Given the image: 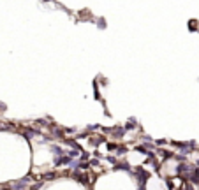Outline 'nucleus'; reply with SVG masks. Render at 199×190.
<instances>
[{
  "mask_svg": "<svg viewBox=\"0 0 199 190\" xmlns=\"http://www.w3.org/2000/svg\"><path fill=\"white\" fill-rule=\"evenodd\" d=\"M118 146H120V145H116V142H111V141H108V142H106V148H108V152H111V153H113V152H116V150H118Z\"/></svg>",
  "mask_w": 199,
  "mask_h": 190,
  "instance_id": "1a4fd4ad",
  "label": "nucleus"
},
{
  "mask_svg": "<svg viewBox=\"0 0 199 190\" xmlns=\"http://www.w3.org/2000/svg\"><path fill=\"white\" fill-rule=\"evenodd\" d=\"M64 132H65V134H74V136H76V134H78V129H76V127H64Z\"/></svg>",
  "mask_w": 199,
  "mask_h": 190,
  "instance_id": "ddd939ff",
  "label": "nucleus"
},
{
  "mask_svg": "<svg viewBox=\"0 0 199 190\" xmlns=\"http://www.w3.org/2000/svg\"><path fill=\"white\" fill-rule=\"evenodd\" d=\"M197 164H199V160H197ZM197 167H199V166H197Z\"/></svg>",
  "mask_w": 199,
  "mask_h": 190,
  "instance_id": "5701e85b",
  "label": "nucleus"
},
{
  "mask_svg": "<svg viewBox=\"0 0 199 190\" xmlns=\"http://www.w3.org/2000/svg\"><path fill=\"white\" fill-rule=\"evenodd\" d=\"M155 145L164 146V145H169V141H167V139H157V141H155Z\"/></svg>",
  "mask_w": 199,
  "mask_h": 190,
  "instance_id": "6ab92c4d",
  "label": "nucleus"
},
{
  "mask_svg": "<svg viewBox=\"0 0 199 190\" xmlns=\"http://www.w3.org/2000/svg\"><path fill=\"white\" fill-rule=\"evenodd\" d=\"M113 169H115V171H116V169H127V171H129L130 167H129V164H127V162H120V164H116Z\"/></svg>",
  "mask_w": 199,
  "mask_h": 190,
  "instance_id": "2eb2a0df",
  "label": "nucleus"
},
{
  "mask_svg": "<svg viewBox=\"0 0 199 190\" xmlns=\"http://www.w3.org/2000/svg\"><path fill=\"white\" fill-rule=\"evenodd\" d=\"M85 129H86V130H90V132H95V130H101V129H102V125H101V123H93V125H86Z\"/></svg>",
  "mask_w": 199,
  "mask_h": 190,
  "instance_id": "9b49d317",
  "label": "nucleus"
},
{
  "mask_svg": "<svg viewBox=\"0 0 199 190\" xmlns=\"http://www.w3.org/2000/svg\"><path fill=\"white\" fill-rule=\"evenodd\" d=\"M134 150L139 152V153H143V155H148V153H150V152H148V148H146V145H137Z\"/></svg>",
  "mask_w": 199,
  "mask_h": 190,
  "instance_id": "9d476101",
  "label": "nucleus"
},
{
  "mask_svg": "<svg viewBox=\"0 0 199 190\" xmlns=\"http://www.w3.org/2000/svg\"><path fill=\"white\" fill-rule=\"evenodd\" d=\"M53 178H57L55 173H46V174H42V180H53Z\"/></svg>",
  "mask_w": 199,
  "mask_h": 190,
  "instance_id": "dca6fc26",
  "label": "nucleus"
},
{
  "mask_svg": "<svg viewBox=\"0 0 199 190\" xmlns=\"http://www.w3.org/2000/svg\"><path fill=\"white\" fill-rule=\"evenodd\" d=\"M125 129H123V125L120 127V125H113L111 127V137H115V139H122V137H125Z\"/></svg>",
  "mask_w": 199,
  "mask_h": 190,
  "instance_id": "f03ea898",
  "label": "nucleus"
},
{
  "mask_svg": "<svg viewBox=\"0 0 199 190\" xmlns=\"http://www.w3.org/2000/svg\"><path fill=\"white\" fill-rule=\"evenodd\" d=\"M159 155H162L164 159H171V157H174L176 153H173V152H169V150H155Z\"/></svg>",
  "mask_w": 199,
  "mask_h": 190,
  "instance_id": "39448f33",
  "label": "nucleus"
},
{
  "mask_svg": "<svg viewBox=\"0 0 199 190\" xmlns=\"http://www.w3.org/2000/svg\"><path fill=\"white\" fill-rule=\"evenodd\" d=\"M108 162L113 164V166H116V157L115 155H108Z\"/></svg>",
  "mask_w": 199,
  "mask_h": 190,
  "instance_id": "412c9836",
  "label": "nucleus"
},
{
  "mask_svg": "<svg viewBox=\"0 0 199 190\" xmlns=\"http://www.w3.org/2000/svg\"><path fill=\"white\" fill-rule=\"evenodd\" d=\"M65 155H69L71 159H76V157H79V155H81V152H79V150H76V148H71V150H67V152H65Z\"/></svg>",
  "mask_w": 199,
  "mask_h": 190,
  "instance_id": "0eeeda50",
  "label": "nucleus"
},
{
  "mask_svg": "<svg viewBox=\"0 0 199 190\" xmlns=\"http://www.w3.org/2000/svg\"><path fill=\"white\" fill-rule=\"evenodd\" d=\"M97 27L101 28V30H104V28H106V21H104L102 18H101V20H97Z\"/></svg>",
  "mask_w": 199,
  "mask_h": 190,
  "instance_id": "f3484780",
  "label": "nucleus"
},
{
  "mask_svg": "<svg viewBox=\"0 0 199 190\" xmlns=\"http://www.w3.org/2000/svg\"><path fill=\"white\" fill-rule=\"evenodd\" d=\"M79 159H81V160H88V159H90V153H88V152H81Z\"/></svg>",
  "mask_w": 199,
  "mask_h": 190,
  "instance_id": "aec40b11",
  "label": "nucleus"
},
{
  "mask_svg": "<svg viewBox=\"0 0 199 190\" xmlns=\"http://www.w3.org/2000/svg\"><path fill=\"white\" fill-rule=\"evenodd\" d=\"M136 122H137L136 118H130L129 122L123 123V129H125V130H136V129H137V123H136Z\"/></svg>",
  "mask_w": 199,
  "mask_h": 190,
  "instance_id": "20e7f679",
  "label": "nucleus"
},
{
  "mask_svg": "<svg viewBox=\"0 0 199 190\" xmlns=\"http://www.w3.org/2000/svg\"><path fill=\"white\" fill-rule=\"evenodd\" d=\"M88 141H90L92 146H101V145H104V142H108V137L102 136V134H99V136H90Z\"/></svg>",
  "mask_w": 199,
  "mask_h": 190,
  "instance_id": "f257e3e1",
  "label": "nucleus"
},
{
  "mask_svg": "<svg viewBox=\"0 0 199 190\" xmlns=\"http://www.w3.org/2000/svg\"><path fill=\"white\" fill-rule=\"evenodd\" d=\"M127 152H129V150H127V146H125V145H120V146H118V150H116V155H125Z\"/></svg>",
  "mask_w": 199,
  "mask_h": 190,
  "instance_id": "4468645a",
  "label": "nucleus"
},
{
  "mask_svg": "<svg viewBox=\"0 0 199 190\" xmlns=\"http://www.w3.org/2000/svg\"><path fill=\"white\" fill-rule=\"evenodd\" d=\"M90 166H92V167L101 166V159H92V160H90Z\"/></svg>",
  "mask_w": 199,
  "mask_h": 190,
  "instance_id": "a211bd4d",
  "label": "nucleus"
},
{
  "mask_svg": "<svg viewBox=\"0 0 199 190\" xmlns=\"http://www.w3.org/2000/svg\"><path fill=\"white\" fill-rule=\"evenodd\" d=\"M93 157H95V159H101L102 155H101V153H99V150H95V152H93Z\"/></svg>",
  "mask_w": 199,
  "mask_h": 190,
  "instance_id": "4be33fe9",
  "label": "nucleus"
},
{
  "mask_svg": "<svg viewBox=\"0 0 199 190\" xmlns=\"http://www.w3.org/2000/svg\"><path fill=\"white\" fill-rule=\"evenodd\" d=\"M35 125H37V127H44V129H49V127H51V123H48L44 118H37V120H35Z\"/></svg>",
  "mask_w": 199,
  "mask_h": 190,
  "instance_id": "423d86ee",
  "label": "nucleus"
},
{
  "mask_svg": "<svg viewBox=\"0 0 199 190\" xmlns=\"http://www.w3.org/2000/svg\"><path fill=\"white\" fill-rule=\"evenodd\" d=\"M49 150H51V153H53V155H57V157L65 155V150H64L62 146H58V145H51V146H49Z\"/></svg>",
  "mask_w": 199,
  "mask_h": 190,
  "instance_id": "7ed1b4c3",
  "label": "nucleus"
},
{
  "mask_svg": "<svg viewBox=\"0 0 199 190\" xmlns=\"http://www.w3.org/2000/svg\"><path fill=\"white\" fill-rule=\"evenodd\" d=\"M197 28H199V23L194 21V20H190V21H188V30H190V32H195Z\"/></svg>",
  "mask_w": 199,
  "mask_h": 190,
  "instance_id": "f8f14e48",
  "label": "nucleus"
},
{
  "mask_svg": "<svg viewBox=\"0 0 199 190\" xmlns=\"http://www.w3.org/2000/svg\"><path fill=\"white\" fill-rule=\"evenodd\" d=\"M139 139H141V142H144V145H155V141H153L150 136H146V134H143Z\"/></svg>",
  "mask_w": 199,
  "mask_h": 190,
  "instance_id": "6e6552de",
  "label": "nucleus"
}]
</instances>
